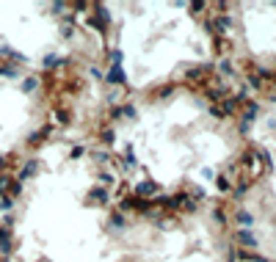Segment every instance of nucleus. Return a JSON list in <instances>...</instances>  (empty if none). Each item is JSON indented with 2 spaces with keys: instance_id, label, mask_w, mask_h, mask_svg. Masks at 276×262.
Listing matches in <instances>:
<instances>
[{
  "instance_id": "obj_26",
  "label": "nucleus",
  "mask_w": 276,
  "mask_h": 262,
  "mask_svg": "<svg viewBox=\"0 0 276 262\" xmlns=\"http://www.w3.org/2000/svg\"><path fill=\"white\" fill-rule=\"evenodd\" d=\"M237 130H240V133H243V135H246V133H248V130H251V124H246V122H240V124H237Z\"/></svg>"
},
{
  "instance_id": "obj_5",
  "label": "nucleus",
  "mask_w": 276,
  "mask_h": 262,
  "mask_svg": "<svg viewBox=\"0 0 276 262\" xmlns=\"http://www.w3.org/2000/svg\"><path fill=\"white\" fill-rule=\"evenodd\" d=\"M36 171H39V163L36 160H28L25 166L20 168V174H17V182H25V179L36 177Z\"/></svg>"
},
{
  "instance_id": "obj_8",
  "label": "nucleus",
  "mask_w": 276,
  "mask_h": 262,
  "mask_svg": "<svg viewBox=\"0 0 276 262\" xmlns=\"http://www.w3.org/2000/svg\"><path fill=\"white\" fill-rule=\"evenodd\" d=\"M257 113H259V105H257V102H246V113H243V122L251 124V119L257 116Z\"/></svg>"
},
{
  "instance_id": "obj_10",
  "label": "nucleus",
  "mask_w": 276,
  "mask_h": 262,
  "mask_svg": "<svg viewBox=\"0 0 276 262\" xmlns=\"http://www.w3.org/2000/svg\"><path fill=\"white\" fill-rule=\"evenodd\" d=\"M36 89H39V78H25L22 80V91H25V94H33Z\"/></svg>"
},
{
  "instance_id": "obj_12",
  "label": "nucleus",
  "mask_w": 276,
  "mask_h": 262,
  "mask_svg": "<svg viewBox=\"0 0 276 262\" xmlns=\"http://www.w3.org/2000/svg\"><path fill=\"white\" fill-rule=\"evenodd\" d=\"M11 179H14V177H9V174H0V199H3V196H9Z\"/></svg>"
},
{
  "instance_id": "obj_9",
  "label": "nucleus",
  "mask_w": 276,
  "mask_h": 262,
  "mask_svg": "<svg viewBox=\"0 0 276 262\" xmlns=\"http://www.w3.org/2000/svg\"><path fill=\"white\" fill-rule=\"evenodd\" d=\"M229 25H232V17H229V14H218V17H215V28H218V34H224Z\"/></svg>"
},
{
  "instance_id": "obj_3",
  "label": "nucleus",
  "mask_w": 276,
  "mask_h": 262,
  "mask_svg": "<svg viewBox=\"0 0 276 262\" xmlns=\"http://www.w3.org/2000/svg\"><path fill=\"white\" fill-rule=\"evenodd\" d=\"M235 240L240 245H246V248H257V237H254L251 229H237L235 232Z\"/></svg>"
},
{
  "instance_id": "obj_1",
  "label": "nucleus",
  "mask_w": 276,
  "mask_h": 262,
  "mask_svg": "<svg viewBox=\"0 0 276 262\" xmlns=\"http://www.w3.org/2000/svg\"><path fill=\"white\" fill-rule=\"evenodd\" d=\"M88 201H94V204H108V201H110V190L102 188V185H94V188L88 190Z\"/></svg>"
},
{
  "instance_id": "obj_13",
  "label": "nucleus",
  "mask_w": 276,
  "mask_h": 262,
  "mask_svg": "<svg viewBox=\"0 0 276 262\" xmlns=\"http://www.w3.org/2000/svg\"><path fill=\"white\" fill-rule=\"evenodd\" d=\"M97 179L102 182V188H105V185H110V188L116 185V177H113V174H108V171H99V174H97Z\"/></svg>"
},
{
  "instance_id": "obj_4",
  "label": "nucleus",
  "mask_w": 276,
  "mask_h": 262,
  "mask_svg": "<svg viewBox=\"0 0 276 262\" xmlns=\"http://www.w3.org/2000/svg\"><path fill=\"white\" fill-rule=\"evenodd\" d=\"M105 80H108L110 86H124L127 83V75H124V69H121V67H110L108 75H105Z\"/></svg>"
},
{
  "instance_id": "obj_23",
  "label": "nucleus",
  "mask_w": 276,
  "mask_h": 262,
  "mask_svg": "<svg viewBox=\"0 0 276 262\" xmlns=\"http://www.w3.org/2000/svg\"><path fill=\"white\" fill-rule=\"evenodd\" d=\"M86 155V146H75V149H72V157H83Z\"/></svg>"
},
{
  "instance_id": "obj_20",
  "label": "nucleus",
  "mask_w": 276,
  "mask_h": 262,
  "mask_svg": "<svg viewBox=\"0 0 276 262\" xmlns=\"http://www.w3.org/2000/svg\"><path fill=\"white\" fill-rule=\"evenodd\" d=\"M55 119H58L61 124H69V113L66 111H55Z\"/></svg>"
},
{
  "instance_id": "obj_6",
  "label": "nucleus",
  "mask_w": 276,
  "mask_h": 262,
  "mask_svg": "<svg viewBox=\"0 0 276 262\" xmlns=\"http://www.w3.org/2000/svg\"><path fill=\"white\" fill-rule=\"evenodd\" d=\"M158 182H149V179H147V182H138L135 185V193L138 196H152V193H158Z\"/></svg>"
},
{
  "instance_id": "obj_16",
  "label": "nucleus",
  "mask_w": 276,
  "mask_h": 262,
  "mask_svg": "<svg viewBox=\"0 0 276 262\" xmlns=\"http://www.w3.org/2000/svg\"><path fill=\"white\" fill-rule=\"evenodd\" d=\"M215 188H218L221 193H226V190H229V177H224V174H221V177H215Z\"/></svg>"
},
{
  "instance_id": "obj_7",
  "label": "nucleus",
  "mask_w": 276,
  "mask_h": 262,
  "mask_svg": "<svg viewBox=\"0 0 276 262\" xmlns=\"http://www.w3.org/2000/svg\"><path fill=\"white\" fill-rule=\"evenodd\" d=\"M235 218H237V223H240V229H248V226L254 223V215H251L248 210H237Z\"/></svg>"
},
{
  "instance_id": "obj_11",
  "label": "nucleus",
  "mask_w": 276,
  "mask_h": 262,
  "mask_svg": "<svg viewBox=\"0 0 276 262\" xmlns=\"http://www.w3.org/2000/svg\"><path fill=\"white\" fill-rule=\"evenodd\" d=\"M50 130H53V127H42V130H39V133H33L31 135V138H28V144H39V141H42V138H47V135H50Z\"/></svg>"
},
{
  "instance_id": "obj_2",
  "label": "nucleus",
  "mask_w": 276,
  "mask_h": 262,
  "mask_svg": "<svg viewBox=\"0 0 276 262\" xmlns=\"http://www.w3.org/2000/svg\"><path fill=\"white\" fill-rule=\"evenodd\" d=\"M11 251H14V234H11V229L0 226V254L9 256Z\"/></svg>"
},
{
  "instance_id": "obj_19",
  "label": "nucleus",
  "mask_w": 276,
  "mask_h": 262,
  "mask_svg": "<svg viewBox=\"0 0 276 262\" xmlns=\"http://www.w3.org/2000/svg\"><path fill=\"white\" fill-rule=\"evenodd\" d=\"M94 160H97V163H105V160H110V155H108V152H94Z\"/></svg>"
},
{
  "instance_id": "obj_18",
  "label": "nucleus",
  "mask_w": 276,
  "mask_h": 262,
  "mask_svg": "<svg viewBox=\"0 0 276 262\" xmlns=\"http://www.w3.org/2000/svg\"><path fill=\"white\" fill-rule=\"evenodd\" d=\"M196 78H202V67H193V69H188V80H196Z\"/></svg>"
},
{
  "instance_id": "obj_24",
  "label": "nucleus",
  "mask_w": 276,
  "mask_h": 262,
  "mask_svg": "<svg viewBox=\"0 0 276 262\" xmlns=\"http://www.w3.org/2000/svg\"><path fill=\"white\" fill-rule=\"evenodd\" d=\"M213 218H215V221H218V223H224V221H226V215H224V212H221V210H213Z\"/></svg>"
},
{
  "instance_id": "obj_22",
  "label": "nucleus",
  "mask_w": 276,
  "mask_h": 262,
  "mask_svg": "<svg viewBox=\"0 0 276 262\" xmlns=\"http://www.w3.org/2000/svg\"><path fill=\"white\" fill-rule=\"evenodd\" d=\"M191 196H193V199H199V201H202L207 193H204V188H193V190H191Z\"/></svg>"
},
{
  "instance_id": "obj_25",
  "label": "nucleus",
  "mask_w": 276,
  "mask_h": 262,
  "mask_svg": "<svg viewBox=\"0 0 276 262\" xmlns=\"http://www.w3.org/2000/svg\"><path fill=\"white\" fill-rule=\"evenodd\" d=\"M191 12H204V3L199 0V3H191Z\"/></svg>"
},
{
  "instance_id": "obj_21",
  "label": "nucleus",
  "mask_w": 276,
  "mask_h": 262,
  "mask_svg": "<svg viewBox=\"0 0 276 262\" xmlns=\"http://www.w3.org/2000/svg\"><path fill=\"white\" fill-rule=\"evenodd\" d=\"M110 223H113V226H124V218H121L119 212H113V215H110Z\"/></svg>"
},
{
  "instance_id": "obj_14",
  "label": "nucleus",
  "mask_w": 276,
  "mask_h": 262,
  "mask_svg": "<svg viewBox=\"0 0 276 262\" xmlns=\"http://www.w3.org/2000/svg\"><path fill=\"white\" fill-rule=\"evenodd\" d=\"M42 67L44 69H55V67H58V56H53V53H50V56H44L42 58Z\"/></svg>"
},
{
  "instance_id": "obj_17",
  "label": "nucleus",
  "mask_w": 276,
  "mask_h": 262,
  "mask_svg": "<svg viewBox=\"0 0 276 262\" xmlns=\"http://www.w3.org/2000/svg\"><path fill=\"white\" fill-rule=\"evenodd\" d=\"M119 113H121V116H127V119H135V108H132V105L119 108Z\"/></svg>"
},
{
  "instance_id": "obj_15",
  "label": "nucleus",
  "mask_w": 276,
  "mask_h": 262,
  "mask_svg": "<svg viewBox=\"0 0 276 262\" xmlns=\"http://www.w3.org/2000/svg\"><path fill=\"white\" fill-rule=\"evenodd\" d=\"M99 138H102V144H105V146H110V144L116 141V133H113V130H108V127H105L102 133H99Z\"/></svg>"
}]
</instances>
